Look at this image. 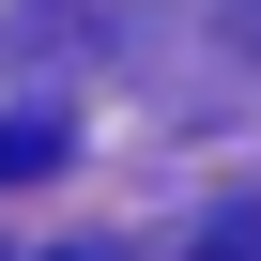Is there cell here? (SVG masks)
<instances>
[{"mask_svg":"<svg viewBox=\"0 0 261 261\" xmlns=\"http://www.w3.org/2000/svg\"><path fill=\"white\" fill-rule=\"evenodd\" d=\"M185 261H261V200H230V215H200V230H185Z\"/></svg>","mask_w":261,"mask_h":261,"instance_id":"7a4b0ae2","label":"cell"},{"mask_svg":"<svg viewBox=\"0 0 261 261\" xmlns=\"http://www.w3.org/2000/svg\"><path fill=\"white\" fill-rule=\"evenodd\" d=\"M62 169V108H16V123H0V185H46Z\"/></svg>","mask_w":261,"mask_h":261,"instance_id":"6da1fadb","label":"cell"},{"mask_svg":"<svg viewBox=\"0 0 261 261\" xmlns=\"http://www.w3.org/2000/svg\"><path fill=\"white\" fill-rule=\"evenodd\" d=\"M46 261H123V246H46Z\"/></svg>","mask_w":261,"mask_h":261,"instance_id":"3957f363","label":"cell"}]
</instances>
